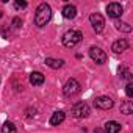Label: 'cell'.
Instances as JSON below:
<instances>
[{"label":"cell","mask_w":133,"mask_h":133,"mask_svg":"<svg viewBox=\"0 0 133 133\" xmlns=\"http://www.w3.org/2000/svg\"><path fill=\"white\" fill-rule=\"evenodd\" d=\"M52 19V8L47 3H41L36 8V14H35V25L36 27H44L50 22Z\"/></svg>","instance_id":"cell-1"},{"label":"cell","mask_w":133,"mask_h":133,"mask_svg":"<svg viewBox=\"0 0 133 133\" xmlns=\"http://www.w3.org/2000/svg\"><path fill=\"white\" fill-rule=\"evenodd\" d=\"M82 41V33L78 30H69L63 35V45L68 49H74Z\"/></svg>","instance_id":"cell-2"},{"label":"cell","mask_w":133,"mask_h":133,"mask_svg":"<svg viewBox=\"0 0 133 133\" xmlns=\"http://www.w3.org/2000/svg\"><path fill=\"white\" fill-rule=\"evenodd\" d=\"M80 92V83L75 80V78H69L68 82L64 83V86H63V94L66 96V97H72V96H75V94H78Z\"/></svg>","instance_id":"cell-3"},{"label":"cell","mask_w":133,"mask_h":133,"mask_svg":"<svg viewBox=\"0 0 133 133\" xmlns=\"http://www.w3.org/2000/svg\"><path fill=\"white\" fill-rule=\"evenodd\" d=\"M89 22H91V25H92V28H94L96 33L103 31V28H105V19H103L102 14H99V13H92V14L89 16Z\"/></svg>","instance_id":"cell-4"},{"label":"cell","mask_w":133,"mask_h":133,"mask_svg":"<svg viewBox=\"0 0 133 133\" xmlns=\"http://www.w3.org/2000/svg\"><path fill=\"white\" fill-rule=\"evenodd\" d=\"M71 113H72V116L74 117H86L88 114H89V107H88V103H85V102H78V103H75L74 107H72V110H71Z\"/></svg>","instance_id":"cell-5"},{"label":"cell","mask_w":133,"mask_h":133,"mask_svg":"<svg viewBox=\"0 0 133 133\" xmlns=\"http://www.w3.org/2000/svg\"><path fill=\"white\" fill-rule=\"evenodd\" d=\"M89 56H91V59L96 61L97 64H103V63L107 61V53H105L100 47H96V45L89 49Z\"/></svg>","instance_id":"cell-6"},{"label":"cell","mask_w":133,"mask_h":133,"mask_svg":"<svg viewBox=\"0 0 133 133\" xmlns=\"http://www.w3.org/2000/svg\"><path fill=\"white\" fill-rule=\"evenodd\" d=\"M113 105H114V102L108 96H100L94 100V107L99 110H110V108H113Z\"/></svg>","instance_id":"cell-7"},{"label":"cell","mask_w":133,"mask_h":133,"mask_svg":"<svg viewBox=\"0 0 133 133\" xmlns=\"http://www.w3.org/2000/svg\"><path fill=\"white\" fill-rule=\"evenodd\" d=\"M122 13H124V8H122L121 3H110V5L107 6V14H108L110 17H113V19L121 17Z\"/></svg>","instance_id":"cell-8"},{"label":"cell","mask_w":133,"mask_h":133,"mask_svg":"<svg viewBox=\"0 0 133 133\" xmlns=\"http://www.w3.org/2000/svg\"><path fill=\"white\" fill-rule=\"evenodd\" d=\"M127 47H128L127 39H119V41H114V42H113L111 50H113L114 53H122L124 50H127Z\"/></svg>","instance_id":"cell-9"},{"label":"cell","mask_w":133,"mask_h":133,"mask_svg":"<svg viewBox=\"0 0 133 133\" xmlns=\"http://www.w3.org/2000/svg\"><path fill=\"white\" fill-rule=\"evenodd\" d=\"M44 82H45V78H44V75L41 72H31L30 74V83L33 86H42Z\"/></svg>","instance_id":"cell-10"},{"label":"cell","mask_w":133,"mask_h":133,"mask_svg":"<svg viewBox=\"0 0 133 133\" xmlns=\"http://www.w3.org/2000/svg\"><path fill=\"white\" fill-rule=\"evenodd\" d=\"M61 13H63V17H66V19H74L77 16V8L74 5H66Z\"/></svg>","instance_id":"cell-11"},{"label":"cell","mask_w":133,"mask_h":133,"mask_svg":"<svg viewBox=\"0 0 133 133\" xmlns=\"http://www.w3.org/2000/svg\"><path fill=\"white\" fill-rule=\"evenodd\" d=\"M64 119H66V114H64L63 111H55V113L52 114V117H50V125L56 127V125H59Z\"/></svg>","instance_id":"cell-12"},{"label":"cell","mask_w":133,"mask_h":133,"mask_svg":"<svg viewBox=\"0 0 133 133\" xmlns=\"http://www.w3.org/2000/svg\"><path fill=\"white\" fill-rule=\"evenodd\" d=\"M121 131V124L116 121H108L105 124V133H119Z\"/></svg>","instance_id":"cell-13"},{"label":"cell","mask_w":133,"mask_h":133,"mask_svg":"<svg viewBox=\"0 0 133 133\" xmlns=\"http://www.w3.org/2000/svg\"><path fill=\"white\" fill-rule=\"evenodd\" d=\"M45 64L52 69H59V68H63L64 61L63 59H55V58H45Z\"/></svg>","instance_id":"cell-14"},{"label":"cell","mask_w":133,"mask_h":133,"mask_svg":"<svg viewBox=\"0 0 133 133\" xmlns=\"http://www.w3.org/2000/svg\"><path fill=\"white\" fill-rule=\"evenodd\" d=\"M2 133H17V130H16V125L13 124V122H10V121H6L3 125H2V130H0Z\"/></svg>","instance_id":"cell-15"},{"label":"cell","mask_w":133,"mask_h":133,"mask_svg":"<svg viewBox=\"0 0 133 133\" xmlns=\"http://www.w3.org/2000/svg\"><path fill=\"white\" fill-rule=\"evenodd\" d=\"M114 27H116V30L124 31V33H130V31H131V25H128L127 22H121V21H117V22L114 24Z\"/></svg>","instance_id":"cell-16"},{"label":"cell","mask_w":133,"mask_h":133,"mask_svg":"<svg viewBox=\"0 0 133 133\" xmlns=\"http://www.w3.org/2000/svg\"><path fill=\"white\" fill-rule=\"evenodd\" d=\"M121 113H124V114H131V113H133V103H131L130 100L124 102V103L121 105Z\"/></svg>","instance_id":"cell-17"},{"label":"cell","mask_w":133,"mask_h":133,"mask_svg":"<svg viewBox=\"0 0 133 133\" xmlns=\"http://www.w3.org/2000/svg\"><path fill=\"white\" fill-rule=\"evenodd\" d=\"M2 35H3V38H11V28H10V25H3L2 27Z\"/></svg>","instance_id":"cell-18"},{"label":"cell","mask_w":133,"mask_h":133,"mask_svg":"<svg viewBox=\"0 0 133 133\" xmlns=\"http://www.w3.org/2000/svg\"><path fill=\"white\" fill-rule=\"evenodd\" d=\"M11 27H14V28H21V27H22V19H21V17H14L13 22H11Z\"/></svg>","instance_id":"cell-19"},{"label":"cell","mask_w":133,"mask_h":133,"mask_svg":"<svg viewBox=\"0 0 133 133\" xmlns=\"http://www.w3.org/2000/svg\"><path fill=\"white\" fill-rule=\"evenodd\" d=\"M125 94H127V97H133V83H127Z\"/></svg>","instance_id":"cell-20"},{"label":"cell","mask_w":133,"mask_h":133,"mask_svg":"<svg viewBox=\"0 0 133 133\" xmlns=\"http://www.w3.org/2000/svg\"><path fill=\"white\" fill-rule=\"evenodd\" d=\"M14 6L19 10V8H27V2H19V0H17V2H14Z\"/></svg>","instance_id":"cell-21"},{"label":"cell","mask_w":133,"mask_h":133,"mask_svg":"<svg viewBox=\"0 0 133 133\" xmlns=\"http://www.w3.org/2000/svg\"><path fill=\"white\" fill-rule=\"evenodd\" d=\"M2 16H3V11H0V17H2Z\"/></svg>","instance_id":"cell-22"}]
</instances>
